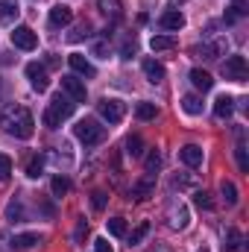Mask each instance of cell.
Instances as JSON below:
<instances>
[{
	"label": "cell",
	"mask_w": 249,
	"mask_h": 252,
	"mask_svg": "<svg viewBox=\"0 0 249 252\" xmlns=\"http://www.w3.org/2000/svg\"><path fill=\"white\" fill-rule=\"evenodd\" d=\"M0 126H3L6 135H15V138H30L35 132V121H32L30 109L27 106H15V103L0 112Z\"/></svg>",
	"instance_id": "cell-1"
},
{
	"label": "cell",
	"mask_w": 249,
	"mask_h": 252,
	"mask_svg": "<svg viewBox=\"0 0 249 252\" xmlns=\"http://www.w3.org/2000/svg\"><path fill=\"white\" fill-rule=\"evenodd\" d=\"M73 109H76V103H73L67 94H56V97L50 100L47 112H44V126L59 129V126H62V121H67V118L73 115Z\"/></svg>",
	"instance_id": "cell-2"
},
{
	"label": "cell",
	"mask_w": 249,
	"mask_h": 252,
	"mask_svg": "<svg viewBox=\"0 0 249 252\" xmlns=\"http://www.w3.org/2000/svg\"><path fill=\"white\" fill-rule=\"evenodd\" d=\"M73 135L85 147H94V144H100L106 138V126H100V121H94V118H85V121H79V124L73 126Z\"/></svg>",
	"instance_id": "cell-3"
},
{
	"label": "cell",
	"mask_w": 249,
	"mask_h": 252,
	"mask_svg": "<svg viewBox=\"0 0 249 252\" xmlns=\"http://www.w3.org/2000/svg\"><path fill=\"white\" fill-rule=\"evenodd\" d=\"M97 112H100V118L106 121V124H121L126 115V106L121 100H115V97H103L100 103H97Z\"/></svg>",
	"instance_id": "cell-4"
},
{
	"label": "cell",
	"mask_w": 249,
	"mask_h": 252,
	"mask_svg": "<svg viewBox=\"0 0 249 252\" xmlns=\"http://www.w3.org/2000/svg\"><path fill=\"white\" fill-rule=\"evenodd\" d=\"M223 76L232 79V82H247V76H249L247 59H244V56H229V59L223 62Z\"/></svg>",
	"instance_id": "cell-5"
},
{
	"label": "cell",
	"mask_w": 249,
	"mask_h": 252,
	"mask_svg": "<svg viewBox=\"0 0 249 252\" xmlns=\"http://www.w3.org/2000/svg\"><path fill=\"white\" fill-rule=\"evenodd\" d=\"M62 91L73 100V103H85V97H88V88H85V82L79 79V76H73V73H67L62 76Z\"/></svg>",
	"instance_id": "cell-6"
},
{
	"label": "cell",
	"mask_w": 249,
	"mask_h": 252,
	"mask_svg": "<svg viewBox=\"0 0 249 252\" xmlns=\"http://www.w3.org/2000/svg\"><path fill=\"white\" fill-rule=\"evenodd\" d=\"M12 44H15L18 50H35V47H38V35H35L30 27L21 24V27L12 30Z\"/></svg>",
	"instance_id": "cell-7"
},
{
	"label": "cell",
	"mask_w": 249,
	"mask_h": 252,
	"mask_svg": "<svg viewBox=\"0 0 249 252\" xmlns=\"http://www.w3.org/2000/svg\"><path fill=\"white\" fill-rule=\"evenodd\" d=\"M27 79H30V85H32L38 94H44V91L50 88L47 70H44V64H38V62H30V64H27Z\"/></svg>",
	"instance_id": "cell-8"
},
{
	"label": "cell",
	"mask_w": 249,
	"mask_h": 252,
	"mask_svg": "<svg viewBox=\"0 0 249 252\" xmlns=\"http://www.w3.org/2000/svg\"><path fill=\"white\" fill-rule=\"evenodd\" d=\"M193 53L202 56V59H208V62H214V59H220V56L229 53V41L226 38H217V41H208L202 47H193Z\"/></svg>",
	"instance_id": "cell-9"
},
{
	"label": "cell",
	"mask_w": 249,
	"mask_h": 252,
	"mask_svg": "<svg viewBox=\"0 0 249 252\" xmlns=\"http://www.w3.org/2000/svg\"><path fill=\"white\" fill-rule=\"evenodd\" d=\"M187 220H190V214H187L185 205L182 202H170V208H167V226L176 229V232H182L187 226Z\"/></svg>",
	"instance_id": "cell-10"
},
{
	"label": "cell",
	"mask_w": 249,
	"mask_h": 252,
	"mask_svg": "<svg viewBox=\"0 0 249 252\" xmlns=\"http://www.w3.org/2000/svg\"><path fill=\"white\" fill-rule=\"evenodd\" d=\"M44 238L38 235V232H24V235H12V241H9V247L12 250H32L35 244H41Z\"/></svg>",
	"instance_id": "cell-11"
},
{
	"label": "cell",
	"mask_w": 249,
	"mask_h": 252,
	"mask_svg": "<svg viewBox=\"0 0 249 252\" xmlns=\"http://www.w3.org/2000/svg\"><path fill=\"white\" fill-rule=\"evenodd\" d=\"M70 21H73V9H70V6H62V3H59V6L50 9V27H53V30L67 27Z\"/></svg>",
	"instance_id": "cell-12"
},
{
	"label": "cell",
	"mask_w": 249,
	"mask_h": 252,
	"mask_svg": "<svg viewBox=\"0 0 249 252\" xmlns=\"http://www.w3.org/2000/svg\"><path fill=\"white\" fill-rule=\"evenodd\" d=\"M158 27H161V30H173V32H179V30L185 27V15L176 12V9H170V12H164V15L158 18Z\"/></svg>",
	"instance_id": "cell-13"
},
{
	"label": "cell",
	"mask_w": 249,
	"mask_h": 252,
	"mask_svg": "<svg viewBox=\"0 0 249 252\" xmlns=\"http://www.w3.org/2000/svg\"><path fill=\"white\" fill-rule=\"evenodd\" d=\"M67 62H70V67H73L76 73H82V76H88V79H94V76H97L94 64L88 62L85 56H79V53H70V56H67Z\"/></svg>",
	"instance_id": "cell-14"
},
{
	"label": "cell",
	"mask_w": 249,
	"mask_h": 252,
	"mask_svg": "<svg viewBox=\"0 0 249 252\" xmlns=\"http://www.w3.org/2000/svg\"><path fill=\"white\" fill-rule=\"evenodd\" d=\"M179 158L185 161L187 167H199V164H202V147H196V144H185V147L179 150Z\"/></svg>",
	"instance_id": "cell-15"
},
{
	"label": "cell",
	"mask_w": 249,
	"mask_h": 252,
	"mask_svg": "<svg viewBox=\"0 0 249 252\" xmlns=\"http://www.w3.org/2000/svg\"><path fill=\"white\" fill-rule=\"evenodd\" d=\"M21 15V6L18 0H0V24H15V18Z\"/></svg>",
	"instance_id": "cell-16"
},
{
	"label": "cell",
	"mask_w": 249,
	"mask_h": 252,
	"mask_svg": "<svg viewBox=\"0 0 249 252\" xmlns=\"http://www.w3.org/2000/svg\"><path fill=\"white\" fill-rule=\"evenodd\" d=\"M190 82H193V88H199V91H211V88H214L211 73H205L202 67H193V70H190Z\"/></svg>",
	"instance_id": "cell-17"
},
{
	"label": "cell",
	"mask_w": 249,
	"mask_h": 252,
	"mask_svg": "<svg viewBox=\"0 0 249 252\" xmlns=\"http://www.w3.org/2000/svg\"><path fill=\"white\" fill-rule=\"evenodd\" d=\"M232 112H235V97H229V94L217 97V103H214V115H217L220 121H226V118H232Z\"/></svg>",
	"instance_id": "cell-18"
},
{
	"label": "cell",
	"mask_w": 249,
	"mask_h": 252,
	"mask_svg": "<svg viewBox=\"0 0 249 252\" xmlns=\"http://www.w3.org/2000/svg\"><path fill=\"white\" fill-rule=\"evenodd\" d=\"M141 67H144V73H147V79H150L153 85L164 79V64H161V62H156V59H144Z\"/></svg>",
	"instance_id": "cell-19"
},
{
	"label": "cell",
	"mask_w": 249,
	"mask_h": 252,
	"mask_svg": "<svg viewBox=\"0 0 249 252\" xmlns=\"http://www.w3.org/2000/svg\"><path fill=\"white\" fill-rule=\"evenodd\" d=\"M97 9H100L103 15H109L112 21H118V18L124 15V3H121V0H97Z\"/></svg>",
	"instance_id": "cell-20"
},
{
	"label": "cell",
	"mask_w": 249,
	"mask_h": 252,
	"mask_svg": "<svg viewBox=\"0 0 249 252\" xmlns=\"http://www.w3.org/2000/svg\"><path fill=\"white\" fill-rule=\"evenodd\" d=\"M150 47H153L156 53H161V50H173V47H176V35H153Z\"/></svg>",
	"instance_id": "cell-21"
},
{
	"label": "cell",
	"mask_w": 249,
	"mask_h": 252,
	"mask_svg": "<svg viewBox=\"0 0 249 252\" xmlns=\"http://www.w3.org/2000/svg\"><path fill=\"white\" fill-rule=\"evenodd\" d=\"M150 193H153V176H147V179H141V182L132 185V196L135 199H147Z\"/></svg>",
	"instance_id": "cell-22"
},
{
	"label": "cell",
	"mask_w": 249,
	"mask_h": 252,
	"mask_svg": "<svg viewBox=\"0 0 249 252\" xmlns=\"http://www.w3.org/2000/svg\"><path fill=\"white\" fill-rule=\"evenodd\" d=\"M126 153H129L132 158H141V156H144V141H141V135H129V138H126Z\"/></svg>",
	"instance_id": "cell-23"
},
{
	"label": "cell",
	"mask_w": 249,
	"mask_h": 252,
	"mask_svg": "<svg viewBox=\"0 0 249 252\" xmlns=\"http://www.w3.org/2000/svg\"><path fill=\"white\" fill-rule=\"evenodd\" d=\"M182 109H185L187 115H202V100L196 94H185L182 97Z\"/></svg>",
	"instance_id": "cell-24"
},
{
	"label": "cell",
	"mask_w": 249,
	"mask_h": 252,
	"mask_svg": "<svg viewBox=\"0 0 249 252\" xmlns=\"http://www.w3.org/2000/svg\"><path fill=\"white\" fill-rule=\"evenodd\" d=\"M249 12V0H238L235 6H232V12H226V24H235L238 18H244Z\"/></svg>",
	"instance_id": "cell-25"
},
{
	"label": "cell",
	"mask_w": 249,
	"mask_h": 252,
	"mask_svg": "<svg viewBox=\"0 0 249 252\" xmlns=\"http://www.w3.org/2000/svg\"><path fill=\"white\" fill-rule=\"evenodd\" d=\"M241 247H244V235H241L238 229H226V250L238 252Z\"/></svg>",
	"instance_id": "cell-26"
},
{
	"label": "cell",
	"mask_w": 249,
	"mask_h": 252,
	"mask_svg": "<svg viewBox=\"0 0 249 252\" xmlns=\"http://www.w3.org/2000/svg\"><path fill=\"white\" fill-rule=\"evenodd\" d=\"M135 115H138V121H153L158 115V109H156V103H138Z\"/></svg>",
	"instance_id": "cell-27"
},
{
	"label": "cell",
	"mask_w": 249,
	"mask_h": 252,
	"mask_svg": "<svg viewBox=\"0 0 249 252\" xmlns=\"http://www.w3.org/2000/svg\"><path fill=\"white\" fill-rule=\"evenodd\" d=\"M41 173H44V158H41V156H32L30 164H27V176H30V179H38Z\"/></svg>",
	"instance_id": "cell-28"
},
{
	"label": "cell",
	"mask_w": 249,
	"mask_h": 252,
	"mask_svg": "<svg viewBox=\"0 0 249 252\" xmlns=\"http://www.w3.org/2000/svg\"><path fill=\"white\" fill-rule=\"evenodd\" d=\"M220 193H223V199H226L229 208L238 205V188H235V182H223V185H220Z\"/></svg>",
	"instance_id": "cell-29"
},
{
	"label": "cell",
	"mask_w": 249,
	"mask_h": 252,
	"mask_svg": "<svg viewBox=\"0 0 249 252\" xmlns=\"http://www.w3.org/2000/svg\"><path fill=\"white\" fill-rule=\"evenodd\" d=\"M6 217L9 220H15V223H21L27 214H24V205H21V199H15V202H9V208H6Z\"/></svg>",
	"instance_id": "cell-30"
},
{
	"label": "cell",
	"mask_w": 249,
	"mask_h": 252,
	"mask_svg": "<svg viewBox=\"0 0 249 252\" xmlns=\"http://www.w3.org/2000/svg\"><path fill=\"white\" fill-rule=\"evenodd\" d=\"M193 202H196L199 211H211V208H214V202H211V196H208L205 190H196V193H193Z\"/></svg>",
	"instance_id": "cell-31"
},
{
	"label": "cell",
	"mask_w": 249,
	"mask_h": 252,
	"mask_svg": "<svg viewBox=\"0 0 249 252\" xmlns=\"http://www.w3.org/2000/svg\"><path fill=\"white\" fill-rule=\"evenodd\" d=\"M235 156H238V167L247 173V170H249V158H247V144H244V141H238V147H235Z\"/></svg>",
	"instance_id": "cell-32"
},
{
	"label": "cell",
	"mask_w": 249,
	"mask_h": 252,
	"mask_svg": "<svg viewBox=\"0 0 249 252\" xmlns=\"http://www.w3.org/2000/svg\"><path fill=\"white\" fill-rule=\"evenodd\" d=\"M109 232H112L115 238H124L126 235V220L124 217H112V220H109Z\"/></svg>",
	"instance_id": "cell-33"
},
{
	"label": "cell",
	"mask_w": 249,
	"mask_h": 252,
	"mask_svg": "<svg viewBox=\"0 0 249 252\" xmlns=\"http://www.w3.org/2000/svg\"><path fill=\"white\" fill-rule=\"evenodd\" d=\"M12 179V158L0 153V182H9Z\"/></svg>",
	"instance_id": "cell-34"
},
{
	"label": "cell",
	"mask_w": 249,
	"mask_h": 252,
	"mask_svg": "<svg viewBox=\"0 0 249 252\" xmlns=\"http://www.w3.org/2000/svg\"><path fill=\"white\" fill-rule=\"evenodd\" d=\"M50 188H53V193H56V196H64V193L70 190V182H67L64 176H53V182H50Z\"/></svg>",
	"instance_id": "cell-35"
},
{
	"label": "cell",
	"mask_w": 249,
	"mask_h": 252,
	"mask_svg": "<svg viewBox=\"0 0 249 252\" xmlns=\"http://www.w3.org/2000/svg\"><path fill=\"white\" fill-rule=\"evenodd\" d=\"M147 232H150V223L144 220V223H141V226H138V229L132 232V238H129V247H135V244H141V241L147 238Z\"/></svg>",
	"instance_id": "cell-36"
},
{
	"label": "cell",
	"mask_w": 249,
	"mask_h": 252,
	"mask_svg": "<svg viewBox=\"0 0 249 252\" xmlns=\"http://www.w3.org/2000/svg\"><path fill=\"white\" fill-rule=\"evenodd\" d=\"M158 167H161V156H158V153L153 150V153L147 156V176H153V173H156Z\"/></svg>",
	"instance_id": "cell-37"
},
{
	"label": "cell",
	"mask_w": 249,
	"mask_h": 252,
	"mask_svg": "<svg viewBox=\"0 0 249 252\" xmlns=\"http://www.w3.org/2000/svg\"><path fill=\"white\" fill-rule=\"evenodd\" d=\"M88 30H91V27H88V24H79V27H76V30H73V32H70V35H67V38H70V41H82V38H85V35H88Z\"/></svg>",
	"instance_id": "cell-38"
},
{
	"label": "cell",
	"mask_w": 249,
	"mask_h": 252,
	"mask_svg": "<svg viewBox=\"0 0 249 252\" xmlns=\"http://www.w3.org/2000/svg\"><path fill=\"white\" fill-rule=\"evenodd\" d=\"M121 53H124V59H132V56L138 53V44H135V38H126V41H124V50H121Z\"/></svg>",
	"instance_id": "cell-39"
},
{
	"label": "cell",
	"mask_w": 249,
	"mask_h": 252,
	"mask_svg": "<svg viewBox=\"0 0 249 252\" xmlns=\"http://www.w3.org/2000/svg\"><path fill=\"white\" fill-rule=\"evenodd\" d=\"M94 56L109 59V41H97V44H94Z\"/></svg>",
	"instance_id": "cell-40"
},
{
	"label": "cell",
	"mask_w": 249,
	"mask_h": 252,
	"mask_svg": "<svg viewBox=\"0 0 249 252\" xmlns=\"http://www.w3.org/2000/svg\"><path fill=\"white\" fill-rule=\"evenodd\" d=\"M91 202H94V208H97V211H103V208H106V193H103V190H94Z\"/></svg>",
	"instance_id": "cell-41"
},
{
	"label": "cell",
	"mask_w": 249,
	"mask_h": 252,
	"mask_svg": "<svg viewBox=\"0 0 249 252\" xmlns=\"http://www.w3.org/2000/svg\"><path fill=\"white\" fill-rule=\"evenodd\" d=\"M85 235H88V223H85V220H79V226H76V232H73V241L79 244Z\"/></svg>",
	"instance_id": "cell-42"
},
{
	"label": "cell",
	"mask_w": 249,
	"mask_h": 252,
	"mask_svg": "<svg viewBox=\"0 0 249 252\" xmlns=\"http://www.w3.org/2000/svg\"><path fill=\"white\" fill-rule=\"evenodd\" d=\"M94 252H115V250H112V244H109L106 238H97V241H94Z\"/></svg>",
	"instance_id": "cell-43"
},
{
	"label": "cell",
	"mask_w": 249,
	"mask_h": 252,
	"mask_svg": "<svg viewBox=\"0 0 249 252\" xmlns=\"http://www.w3.org/2000/svg\"><path fill=\"white\" fill-rule=\"evenodd\" d=\"M187 185H193L190 176H173V188H187Z\"/></svg>",
	"instance_id": "cell-44"
},
{
	"label": "cell",
	"mask_w": 249,
	"mask_h": 252,
	"mask_svg": "<svg viewBox=\"0 0 249 252\" xmlns=\"http://www.w3.org/2000/svg\"><path fill=\"white\" fill-rule=\"evenodd\" d=\"M3 94H6V85H3V79H0V100H3Z\"/></svg>",
	"instance_id": "cell-45"
},
{
	"label": "cell",
	"mask_w": 249,
	"mask_h": 252,
	"mask_svg": "<svg viewBox=\"0 0 249 252\" xmlns=\"http://www.w3.org/2000/svg\"><path fill=\"white\" fill-rule=\"evenodd\" d=\"M179 3H185V0H173V6H179Z\"/></svg>",
	"instance_id": "cell-46"
},
{
	"label": "cell",
	"mask_w": 249,
	"mask_h": 252,
	"mask_svg": "<svg viewBox=\"0 0 249 252\" xmlns=\"http://www.w3.org/2000/svg\"><path fill=\"white\" fill-rule=\"evenodd\" d=\"M199 252H208V250H199Z\"/></svg>",
	"instance_id": "cell-47"
}]
</instances>
